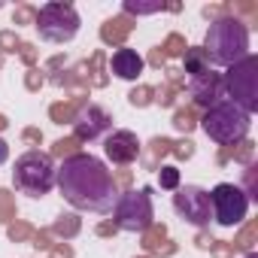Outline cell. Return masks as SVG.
Masks as SVG:
<instances>
[{"mask_svg":"<svg viewBox=\"0 0 258 258\" xmlns=\"http://www.w3.org/2000/svg\"><path fill=\"white\" fill-rule=\"evenodd\" d=\"M58 188L64 201L82 213H109L115 207V185L106 164L94 155H73L58 170Z\"/></svg>","mask_w":258,"mask_h":258,"instance_id":"obj_1","label":"cell"},{"mask_svg":"<svg viewBox=\"0 0 258 258\" xmlns=\"http://www.w3.org/2000/svg\"><path fill=\"white\" fill-rule=\"evenodd\" d=\"M204 55L210 64L219 67H234L249 55V28L240 19H222L213 22L207 37H204Z\"/></svg>","mask_w":258,"mask_h":258,"instance_id":"obj_2","label":"cell"},{"mask_svg":"<svg viewBox=\"0 0 258 258\" xmlns=\"http://www.w3.org/2000/svg\"><path fill=\"white\" fill-rule=\"evenodd\" d=\"M201 124H204V131H207L210 140L228 146V143L246 140L249 124H252V115H246V112H243L237 103H231V100H219L216 106L207 109V115L201 118Z\"/></svg>","mask_w":258,"mask_h":258,"instance_id":"obj_3","label":"cell"},{"mask_svg":"<svg viewBox=\"0 0 258 258\" xmlns=\"http://www.w3.org/2000/svg\"><path fill=\"white\" fill-rule=\"evenodd\" d=\"M13 182L22 195L28 198H43L52 191L55 185V167H52V155L40 152V149H31L25 152L16 167H13Z\"/></svg>","mask_w":258,"mask_h":258,"instance_id":"obj_4","label":"cell"},{"mask_svg":"<svg viewBox=\"0 0 258 258\" xmlns=\"http://www.w3.org/2000/svg\"><path fill=\"white\" fill-rule=\"evenodd\" d=\"M222 82L231 103H237L246 115L258 112V58L255 55H246L243 61H237L222 76Z\"/></svg>","mask_w":258,"mask_h":258,"instance_id":"obj_5","label":"cell"},{"mask_svg":"<svg viewBox=\"0 0 258 258\" xmlns=\"http://www.w3.org/2000/svg\"><path fill=\"white\" fill-rule=\"evenodd\" d=\"M37 31L49 43H67V40H73L76 31H79V16H76L73 4L52 0V4L40 7L37 10Z\"/></svg>","mask_w":258,"mask_h":258,"instance_id":"obj_6","label":"cell"},{"mask_svg":"<svg viewBox=\"0 0 258 258\" xmlns=\"http://www.w3.org/2000/svg\"><path fill=\"white\" fill-rule=\"evenodd\" d=\"M112 222L118 225V231H146L155 222V210H152V191L140 188V191H124V198L115 201L112 207Z\"/></svg>","mask_w":258,"mask_h":258,"instance_id":"obj_7","label":"cell"},{"mask_svg":"<svg viewBox=\"0 0 258 258\" xmlns=\"http://www.w3.org/2000/svg\"><path fill=\"white\" fill-rule=\"evenodd\" d=\"M210 207H213V219L222 228H231V225H240L246 219L249 201H246L243 188H237L231 182H219L210 195Z\"/></svg>","mask_w":258,"mask_h":258,"instance_id":"obj_8","label":"cell"},{"mask_svg":"<svg viewBox=\"0 0 258 258\" xmlns=\"http://www.w3.org/2000/svg\"><path fill=\"white\" fill-rule=\"evenodd\" d=\"M173 207H176V213H179L185 222H191V225H198V228H207V225H210V216H213L210 191H204V188H198V185H185V188H179V191L173 195Z\"/></svg>","mask_w":258,"mask_h":258,"instance_id":"obj_9","label":"cell"},{"mask_svg":"<svg viewBox=\"0 0 258 258\" xmlns=\"http://www.w3.org/2000/svg\"><path fill=\"white\" fill-rule=\"evenodd\" d=\"M112 127V115L103 109V106H97V103H85L79 112H76V118H73V137L79 140V143H91V140H97L103 131H109Z\"/></svg>","mask_w":258,"mask_h":258,"instance_id":"obj_10","label":"cell"},{"mask_svg":"<svg viewBox=\"0 0 258 258\" xmlns=\"http://www.w3.org/2000/svg\"><path fill=\"white\" fill-rule=\"evenodd\" d=\"M188 94L195 97V106L198 109H210L219 100H225V82H222L219 73H204V76H195L191 79Z\"/></svg>","mask_w":258,"mask_h":258,"instance_id":"obj_11","label":"cell"},{"mask_svg":"<svg viewBox=\"0 0 258 258\" xmlns=\"http://www.w3.org/2000/svg\"><path fill=\"white\" fill-rule=\"evenodd\" d=\"M103 152L112 164H131L140 155V140L134 131H112L103 143Z\"/></svg>","mask_w":258,"mask_h":258,"instance_id":"obj_12","label":"cell"},{"mask_svg":"<svg viewBox=\"0 0 258 258\" xmlns=\"http://www.w3.org/2000/svg\"><path fill=\"white\" fill-rule=\"evenodd\" d=\"M134 28H137V22L131 19V16H115V19H106L103 25H100V40L106 43V46H124V40L134 34Z\"/></svg>","mask_w":258,"mask_h":258,"instance_id":"obj_13","label":"cell"},{"mask_svg":"<svg viewBox=\"0 0 258 258\" xmlns=\"http://www.w3.org/2000/svg\"><path fill=\"white\" fill-rule=\"evenodd\" d=\"M143 64H146V61H143L134 49H124V46H121V49L112 55L109 70H112L118 79H137V76L143 73Z\"/></svg>","mask_w":258,"mask_h":258,"instance_id":"obj_14","label":"cell"},{"mask_svg":"<svg viewBox=\"0 0 258 258\" xmlns=\"http://www.w3.org/2000/svg\"><path fill=\"white\" fill-rule=\"evenodd\" d=\"M143 249H146L149 255H173V252H176V243L167 240V225L152 222V225L143 231Z\"/></svg>","mask_w":258,"mask_h":258,"instance_id":"obj_15","label":"cell"},{"mask_svg":"<svg viewBox=\"0 0 258 258\" xmlns=\"http://www.w3.org/2000/svg\"><path fill=\"white\" fill-rule=\"evenodd\" d=\"M85 103H88V97H85V94H73V97H67V100L52 103V106H49V115H52V121H55V124H73L76 112H79Z\"/></svg>","mask_w":258,"mask_h":258,"instance_id":"obj_16","label":"cell"},{"mask_svg":"<svg viewBox=\"0 0 258 258\" xmlns=\"http://www.w3.org/2000/svg\"><path fill=\"white\" fill-rule=\"evenodd\" d=\"M82 73H85L88 88H103V85L109 82V76H106V55H103L100 49H94L91 58L82 64Z\"/></svg>","mask_w":258,"mask_h":258,"instance_id":"obj_17","label":"cell"},{"mask_svg":"<svg viewBox=\"0 0 258 258\" xmlns=\"http://www.w3.org/2000/svg\"><path fill=\"white\" fill-rule=\"evenodd\" d=\"M49 82L58 85V88H70L73 94H88V82H85L82 64H79V67H70V70H58V73H52Z\"/></svg>","mask_w":258,"mask_h":258,"instance_id":"obj_18","label":"cell"},{"mask_svg":"<svg viewBox=\"0 0 258 258\" xmlns=\"http://www.w3.org/2000/svg\"><path fill=\"white\" fill-rule=\"evenodd\" d=\"M170 149H173V140H167V137H152L149 146H146V152L140 155L143 167H146V170H158V167H161V158L170 155Z\"/></svg>","mask_w":258,"mask_h":258,"instance_id":"obj_19","label":"cell"},{"mask_svg":"<svg viewBox=\"0 0 258 258\" xmlns=\"http://www.w3.org/2000/svg\"><path fill=\"white\" fill-rule=\"evenodd\" d=\"M79 231H82V219H79L76 213H61V216L52 222V231H49V234H55V237H61V240H73Z\"/></svg>","mask_w":258,"mask_h":258,"instance_id":"obj_20","label":"cell"},{"mask_svg":"<svg viewBox=\"0 0 258 258\" xmlns=\"http://www.w3.org/2000/svg\"><path fill=\"white\" fill-rule=\"evenodd\" d=\"M182 58H185V70H182V73H191V76H204V73H210V61H207L204 49L188 46Z\"/></svg>","mask_w":258,"mask_h":258,"instance_id":"obj_21","label":"cell"},{"mask_svg":"<svg viewBox=\"0 0 258 258\" xmlns=\"http://www.w3.org/2000/svg\"><path fill=\"white\" fill-rule=\"evenodd\" d=\"M173 127L179 134H191L198 127V106H179L173 112Z\"/></svg>","mask_w":258,"mask_h":258,"instance_id":"obj_22","label":"cell"},{"mask_svg":"<svg viewBox=\"0 0 258 258\" xmlns=\"http://www.w3.org/2000/svg\"><path fill=\"white\" fill-rule=\"evenodd\" d=\"M258 243V219H252V222H246L243 225V231L237 234V240L231 243L234 246V252H252V246Z\"/></svg>","mask_w":258,"mask_h":258,"instance_id":"obj_23","label":"cell"},{"mask_svg":"<svg viewBox=\"0 0 258 258\" xmlns=\"http://www.w3.org/2000/svg\"><path fill=\"white\" fill-rule=\"evenodd\" d=\"M49 155H52V158L67 161V158L79 155V140H76V137H61V140H55V143H52V152H49Z\"/></svg>","mask_w":258,"mask_h":258,"instance_id":"obj_24","label":"cell"},{"mask_svg":"<svg viewBox=\"0 0 258 258\" xmlns=\"http://www.w3.org/2000/svg\"><path fill=\"white\" fill-rule=\"evenodd\" d=\"M167 10V4L155 0V4H140V0H124V16H152V13H161Z\"/></svg>","mask_w":258,"mask_h":258,"instance_id":"obj_25","label":"cell"},{"mask_svg":"<svg viewBox=\"0 0 258 258\" xmlns=\"http://www.w3.org/2000/svg\"><path fill=\"white\" fill-rule=\"evenodd\" d=\"M16 195L10 188H0V225H10L16 222Z\"/></svg>","mask_w":258,"mask_h":258,"instance_id":"obj_26","label":"cell"},{"mask_svg":"<svg viewBox=\"0 0 258 258\" xmlns=\"http://www.w3.org/2000/svg\"><path fill=\"white\" fill-rule=\"evenodd\" d=\"M161 52H164V58H182L185 55V37L182 34H167V40H164V46H158Z\"/></svg>","mask_w":258,"mask_h":258,"instance_id":"obj_27","label":"cell"},{"mask_svg":"<svg viewBox=\"0 0 258 258\" xmlns=\"http://www.w3.org/2000/svg\"><path fill=\"white\" fill-rule=\"evenodd\" d=\"M127 100H131V106L143 109V106L155 103V88H152V85H137V88H131V94H127Z\"/></svg>","mask_w":258,"mask_h":258,"instance_id":"obj_28","label":"cell"},{"mask_svg":"<svg viewBox=\"0 0 258 258\" xmlns=\"http://www.w3.org/2000/svg\"><path fill=\"white\" fill-rule=\"evenodd\" d=\"M255 158V143L252 140H240V143H231V161H240V164H252Z\"/></svg>","mask_w":258,"mask_h":258,"instance_id":"obj_29","label":"cell"},{"mask_svg":"<svg viewBox=\"0 0 258 258\" xmlns=\"http://www.w3.org/2000/svg\"><path fill=\"white\" fill-rule=\"evenodd\" d=\"M243 195H246V201H258V167H255V161L246 164V173H243Z\"/></svg>","mask_w":258,"mask_h":258,"instance_id":"obj_30","label":"cell"},{"mask_svg":"<svg viewBox=\"0 0 258 258\" xmlns=\"http://www.w3.org/2000/svg\"><path fill=\"white\" fill-rule=\"evenodd\" d=\"M37 234V228L31 225V222H10V228H7V237L13 240V243H25V240H31Z\"/></svg>","mask_w":258,"mask_h":258,"instance_id":"obj_31","label":"cell"},{"mask_svg":"<svg viewBox=\"0 0 258 258\" xmlns=\"http://www.w3.org/2000/svg\"><path fill=\"white\" fill-rule=\"evenodd\" d=\"M158 185H161V188H167V191L179 188V170H176V167H170V164H161V167H158Z\"/></svg>","mask_w":258,"mask_h":258,"instance_id":"obj_32","label":"cell"},{"mask_svg":"<svg viewBox=\"0 0 258 258\" xmlns=\"http://www.w3.org/2000/svg\"><path fill=\"white\" fill-rule=\"evenodd\" d=\"M13 25H37V7L22 4V7L13 13Z\"/></svg>","mask_w":258,"mask_h":258,"instance_id":"obj_33","label":"cell"},{"mask_svg":"<svg viewBox=\"0 0 258 258\" xmlns=\"http://www.w3.org/2000/svg\"><path fill=\"white\" fill-rule=\"evenodd\" d=\"M176 94H179V91H176L173 85H167V82H164V85H158V88H155V103L167 109V106H173V103H176Z\"/></svg>","mask_w":258,"mask_h":258,"instance_id":"obj_34","label":"cell"},{"mask_svg":"<svg viewBox=\"0 0 258 258\" xmlns=\"http://www.w3.org/2000/svg\"><path fill=\"white\" fill-rule=\"evenodd\" d=\"M22 40L16 31H0V55H7V52H19Z\"/></svg>","mask_w":258,"mask_h":258,"instance_id":"obj_35","label":"cell"},{"mask_svg":"<svg viewBox=\"0 0 258 258\" xmlns=\"http://www.w3.org/2000/svg\"><path fill=\"white\" fill-rule=\"evenodd\" d=\"M204 19L222 22V19H231V10H228V4H210V7H204Z\"/></svg>","mask_w":258,"mask_h":258,"instance_id":"obj_36","label":"cell"},{"mask_svg":"<svg viewBox=\"0 0 258 258\" xmlns=\"http://www.w3.org/2000/svg\"><path fill=\"white\" fill-rule=\"evenodd\" d=\"M19 58H22V61L28 64V70H31V67H37V61H40V49H37L34 43H22V46H19Z\"/></svg>","mask_w":258,"mask_h":258,"instance_id":"obj_37","label":"cell"},{"mask_svg":"<svg viewBox=\"0 0 258 258\" xmlns=\"http://www.w3.org/2000/svg\"><path fill=\"white\" fill-rule=\"evenodd\" d=\"M43 85H46V76H43V70H37V67H31V70L25 73V88L37 94V91H40Z\"/></svg>","mask_w":258,"mask_h":258,"instance_id":"obj_38","label":"cell"},{"mask_svg":"<svg viewBox=\"0 0 258 258\" xmlns=\"http://www.w3.org/2000/svg\"><path fill=\"white\" fill-rule=\"evenodd\" d=\"M228 10H231V16H246L249 22L258 19V4H228Z\"/></svg>","mask_w":258,"mask_h":258,"instance_id":"obj_39","label":"cell"},{"mask_svg":"<svg viewBox=\"0 0 258 258\" xmlns=\"http://www.w3.org/2000/svg\"><path fill=\"white\" fill-rule=\"evenodd\" d=\"M170 155H173V158H179V161H188V158L195 155V143H191V140H179V143H173Z\"/></svg>","mask_w":258,"mask_h":258,"instance_id":"obj_40","label":"cell"},{"mask_svg":"<svg viewBox=\"0 0 258 258\" xmlns=\"http://www.w3.org/2000/svg\"><path fill=\"white\" fill-rule=\"evenodd\" d=\"M210 252H213L216 258H234V246H231V243H225V240H213Z\"/></svg>","mask_w":258,"mask_h":258,"instance_id":"obj_41","label":"cell"},{"mask_svg":"<svg viewBox=\"0 0 258 258\" xmlns=\"http://www.w3.org/2000/svg\"><path fill=\"white\" fill-rule=\"evenodd\" d=\"M131 182H134V173H131V170H118V173L112 176V185H115V188H124V191L131 188Z\"/></svg>","mask_w":258,"mask_h":258,"instance_id":"obj_42","label":"cell"},{"mask_svg":"<svg viewBox=\"0 0 258 258\" xmlns=\"http://www.w3.org/2000/svg\"><path fill=\"white\" fill-rule=\"evenodd\" d=\"M22 140L31 143V146H40V143H43V131H40V127H25V131H22Z\"/></svg>","mask_w":258,"mask_h":258,"instance_id":"obj_43","label":"cell"},{"mask_svg":"<svg viewBox=\"0 0 258 258\" xmlns=\"http://www.w3.org/2000/svg\"><path fill=\"white\" fill-rule=\"evenodd\" d=\"M94 231H97V237H115V234H118V225H115L112 219H106V222H100Z\"/></svg>","mask_w":258,"mask_h":258,"instance_id":"obj_44","label":"cell"},{"mask_svg":"<svg viewBox=\"0 0 258 258\" xmlns=\"http://www.w3.org/2000/svg\"><path fill=\"white\" fill-rule=\"evenodd\" d=\"M31 240H34V246H37V249H52V246H55V243H52V234H49V231H37V234H34Z\"/></svg>","mask_w":258,"mask_h":258,"instance_id":"obj_45","label":"cell"},{"mask_svg":"<svg viewBox=\"0 0 258 258\" xmlns=\"http://www.w3.org/2000/svg\"><path fill=\"white\" fill-rule=\"evenodd\" d=\"M149 64H152V67H164V64H167V58H164V52H161L158 46L149 52Z\"/></svg>","mask_w":258,"mask_h":258,"instance_id":"obj_46","label":"cell"},{"mask_svg":"<svg viewBox=\"0 0 258 258\" xmlns=\"http://www.w3.org/2000/svg\"><path fill=\"white\" fill-rule=\"evenodd\" d=\"M195 246H198V249H210V246H213V237H210L207 231H201V234L195 237Z\"/></svg>","mask_w":258,"mask_h":258,"instance_id":"obj_47","label":"cell"},{"mask_svg":"<svg viewBox=\"0 0 258 258\" xmlns=\"http://www.w3.org/2000/svg\"><path fill=\"white\" fill-rule=\"evenodd\" d=\"M52 249H55V258H73V249L67 243H55Z\"/></svg>","mask_w":258,"mask_h":258,"instance_id":"obj_48","label":"cell"},{"mask_svg":"<svg viewBox=\"0 0 258 258\" xmlns=\"http://www.w3.org/2000/svg\"><path fill=\"white\" fill-rule=\"evenodd\" d=\"M61 67H64V55H55V58H49V70H52V73H58Z\"/></svg>","mask_w":258,"mask_h":258,"instance_id":"obj_49","label":"cell"},{"mask_svg":"<svg viewBox=\"0 0 258 258\" xmlns=\"http://www.w3.org/2000/svg\"><path fill=\"white\" fill-rule=\"evenodd\" d=\"M7 158H10V146H7V143H4V140H0V164H4V161H7Z\"/></svg>","mask_w":258,"mask_h":258,"instance_id":"obj_50","label":"cell"},{"mask_svg":"<svg viewBox=\"0 0 258 258\" xmlns=\"http://www.w3.org/2000/svg\"><path fill=\"white\" fill-rule=\"evenodd\" d=\"M7 124H10V121H7V115L0 112V131H7Z\"/></svg>","mask_w":258,"mask_h":258,"instance_id":"obj_51","label":"cell"},{"mask_svg":"<svg viewBox=\"0 0 258 258\" xmlns=\"http://www.w3.org/2000/svg\"><path fill=\"white\" fill-rule=\"evenodd\" d=\"M246 258H258V255H255V252H246Z\"/></svg>","mask_w":258,"mask_h":258,"instance_id":"obj_52","label":"cell"},{"mask_svg":"<svg viewBox=\"0 0 258 258\" xmlns=\"http://www.w3.org/2000/svg\"><path fill=\"white\" fill-rule=\"evenodd\" d=\"M0 67H4V55H0Z\"/></svg>","mask_w":258,"mask_h":258,"instance_id":"obj_53","label":"cell"},{"mask_svg":"<svg viewBox=\"0 0 258 258\" xmlns=\"http://www.w3.org/2000/svg\"><path fill=\"white\" fill-rule=\"evenodd\" d=\"M140 258H152V255H140Z\"/></svg>","mask_w":258,"mask_h":258,"instance_id":"obj_54","label":"cell"},{"mask_svg":"<svg viewBox=\"0 0 258 258\" xmlns=\"http://www.w3.org/2000/svg\"><path fill=\"white\" fill-rule=\"evenodd\" d=\"M0 7H4V4H0Z\"/></svg>","mask_w":258,"mask_h":258,"instance_id":"obj_55","label":"cell"}]
</instances>
